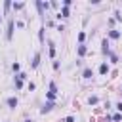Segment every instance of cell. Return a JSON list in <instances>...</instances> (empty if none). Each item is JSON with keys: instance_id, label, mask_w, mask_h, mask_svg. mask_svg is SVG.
Listing matches in <instances>:
<instances>
[{"instance_id": "1", "label": "cell", "mask_w": 122, "mask_h": 122, "mask_svg": "<svg viewBox=\"0 0 122 122\" xmlns=\"http://www.w3.org/2000/svg\"><path fill=\"white\" fill-rule=\"evenodd\" d=\"M55 97H57V86H55V82H50V88H48V93H46V99L48 101H55Z\"/></svg>"}, {"instance_id": "2", "label": "cell", "mask_w": 122, "mask_h": 122, "mask_svg": "<svg viewBox=\"0 0 122 122\" xmlns=\"http://www.w3.org/2000/svg\"><path fill=\"white\" fill-rule=\"evenodd\" d=\"M25 78H27V74H25V72H19V74H15V88H17V90L23 86V80H25Z\"/></svg>"}, {"instance_id": "3", "label": "cell", "mask_w": 122, "mask_h": 122, "mask_svg": "<svg viewBox=\"0 0 122 122\" xmlns=\"http://www.w3.org/2000/svg\"><path fill=\"white\" fill-rule=\"evenodd\" d=\"M6 38H8V40L13 38V19L8 21V32H6Z\"/></svg>"}, {"instance_id": "4", "label": "cell", "mask_w": 122, "mask_h": 122, "mask_svg": "<svg viewBox=\"0 0 122 122\" xmlns=\"http://www.w3.org/2000/svg\"><path fill=\"white\" fill-rule=\"evenodd\" d=\"M51 109H53V103H51V101H46V103H44V107L40 109V112H42V114H46V112H50Z\"/></svg>"}, {"instance_id": "5", "label": "cell", "mask_w": 122, "mask_h": 122, "mask_svg": "<svg viewBox=\"0 0 122 122\" xmlns=\"http://www.w3.org/2000/svg\"><path fill=\"white\" fill-rule=\"evenodd\" d=\"M101 51H103L105 55H109V53H111V48H109V40H107V38H105V40H103V44H101Z\"/></svg>"}, {"instance_id": "6", "label": "cell", "mask_w": 122, "mask_h": 122, "mask_svg": "<svg viewBox=\"0 0 122 122\" xmlns=\"http://www.w3.org/2000/svg\"><path fill=\"white\" fill-rule=\"evenodd\" d=\"M55 17H57V19H61V17H69V8H67V6H63V8H61V11H59Z\"/></svg>"}, {"instance_id": "7", "label": "cell", "mask_w": 122, "mask_h": 122, "mask_svg": "<svg viewBox=\"0 0 122 122\" xmlns=\"http://www.w3.org/2000/svg\"><path fill=\"white\" fill-rule=\"evenodd\" d=\"M6 103H8V107H10V109H15L19 101H17V97H8V101H6Z\"/></svg>"}, {"instance_id": "8", "label": "cell", "mask_w": 122, "mask_h": 122, "mask_svg": "<svg viewBox=\"0 0 122 122\" xmlns=\"http://www.w3.org/2000/svg\"><path fill=\"white\" fill-rule=\"evenodd\" d=\"M86 51H88V50H86V46H84V44H80V46L76 48V53H78V57H84V55H86Z\"/></svg>"}, {"instance_id": "9", "label": "cell", "mask_w": 122, "mask_h": 122, "mask_svg": "<svg viewBox=\"0 0 122 122\" xmlns=\"http://www.w3.org/2000/svg\"><path fill=\"white\" fill-rule=\"evenodd\" d=\"M109 38H112V40H116V38H120V32H118L116 29H111V30H109Z\"/></svg>"}, {"instance_id": "10", "label": "cell", "mask_w": 122, "mask_h": 122, "mask_svg": "<svg viewBox=\"0 0 122 122\" xmlns=\"http://www.w3.org/2000/svg\"><path fill=\"white\" fill-rule=\"evenodd\" d=\"M107 72H109V65H107V63H101V65H99V74L105 76Z\"/></svg>"}, {"instance_id": "11", "label": "cell", "mask_w": 122, "mask_h": 122, "mask_svg": "<svg viewBox=\"0 0 122 122\" xmlns=\"http://www.w3.org/2000/svg\"><path fill=\"white\" fill-rule=\"evenodd\" d=\"M38 65H40V53H34V57H32V67L36 69Z\"/></svg>"}, {"instance_id": "12", "label": "cell", "mask_w": 122, "mask_h": 122, "mask_svg": "<svg viewBox=\"0 0 122 122\" xmlns=\"http://www.w3.org/2000/svg\"><path fill=\"white\" fill-rule=\"evenodd\" d=\"M82 76H84V78H92V76H93L92 69H84V71H82Z\"/></svg>"}, {"instance_id": "13", "label": "cell", "mask_w": 122, "mask_h": 122, "mask_svg": "<svg viewBox=\"0 0 122 122\" xmlns=\"http://www.w3.org/2000/svg\"><path fill=\"white\" fill-rule=\"evenodd\" d=\"M50 57H55V44L50 42Z\"/></svg>"}, {"instance_id": "14", "label": "cell", "mask_w": 122, "mask_h": 122, "mask_svg": "<svg viewBox=\"0 0 122 122\" xmlns=\"http://www.w3.org/2000/svg\"><path fill=\"white\" fill-rule=\"evenodd\" d=\"M23 8H25L23 2H15V4H13V10H23Z\"/></svg>"}, {"instance_id": "15", "label": "cell", "mask_w": 122, "mask_h": 122, "mask_svg": "<svg viewBox=\"0 0 122 122\" xmlns=\"http://www.w3.org/2000/svg\"><path fill=\"white\" fill-rule=\"evenodd\" d=\"M38 40L44 42V27H40V30H38Z\"/></svg>"}, {"instance_id": "16", "label": "cell", "mask_w": 122, "mask_h": 122, "mask_svg": "<svg viewBox=\"0 0 122 122\" xmlns=\"http://www.w3.org/2000/svg\"><path fill=\"white\" fill-rule=\"evenodd\" d=\"M84 40H86V32H78V42L82 44Z\"/></svg>"}, {"instance_id": "17", "label": "cell", "mask_w": 122, "mask_h": 122, "mask_svg": "<svg viewBox=\"0 0 122 122\" xmlns=\"http://www.w3.org/2000/svg\"><path fill=\"white\" fill-rule=\"evenodd\" d=\"M109 57H111V63H116V61H118V57H116V53H112V51L109 53Z\"/></svg>"}, {"instance_id": "18", "label": "cell", "mask_w": 122, "mask_h": 122, "mask_svg": "<svg viewBox=\"0 0 122 122\" xmlns=\"http://www.w3.org/2000/svg\"><path fill=\"white\" fill-rule=\"evenodd\" d=\"M11 71L19 74V63H11Z\"/></svg>"}, {"instance_id": "19", "label": "cell", "mask_w": 122, "mask_h": 122, "mask_svg": "<svg viewBox=\"0 0 122 122\" xmlns=\"http://www.w3.org/2000/svg\"><path fill=\"white\" fill-rule=\"evenodd\" d=\"M11 6H13V4H11V2H10V0H6V2H4V10H6V11H8V10H10V8H11Z\"/></svg>"}, {"instance_id": "20", "label": "cell", "mask_w": 122, "mask_h": 122, "mask_svg": "<svg viewBox=\"0 0 122 122\" xmlns=\"http://www.w3.org/2000/svg\"><path fill=\"white\" fill-rule=\"evenodd\" d=\"M112 120H114V122H120V120H122V114H120V112H116V114L112 116Z\"/></svg>"}, {"instance_id": "21", "label": "cell", "mask_w": 122, "mask_h": 122, "mask_svg": "<svg viewBox=\"0 0 122 122\" xmlns=\"http://www.w3.org/2000/svg\"><path fill=\"white\" fill-rule=\"evenodd\" d=\"M114 21H122V15H120V11H114Z\"/></svg>"}, {"instance_id": "22", "label": "cell", "mask_w": 122, "mask_h": 122, "mask_svg": "<svg viewBox=\"0 0 122 122\" xmlns=\"http://www.w3.org/2000/svg\"><path fill=\"white\" fill-rule=\"evenodd\" d=\"M97 101H99V99H97V97H95V95H93V97H90V105H95V103H97Z\"/></svg>"}, {"instance_id": "23", "label": "cell", "mask_w": 122, "mask_h": 122, "mask_svg": "<svg viewBox=\"0 0 122 122\" xmlns=\"http://www.w3.org/2000/svg\"><path fill=\"white\" fill-rule=\"evenodd\" d=\"M34 88H36V84H34V82H29V92H32Z\"/></svg>"}, {"instance_id": "24", "label": "cell", "mask_w": 122, "mask_h": 122, "mask_svg": "<svg viewBox=\"0 0 122 122\" xmlns=\"http://www.w3.org/2000/svg\"><path fill=\"white\" fill-rule=\"evenodd\" d=\"M65 122H74V116H67V118H65Z\"/></svg>"}, {"instance_id": "25", "label": "cell", "mask_w": 122, "mask_h": 122, "mask_svg": "<svg viewBox=\"0 0 122 122\" xmlns=\"http://www.w3.org/2000/svg\"><path fill=\"white\" fill-rule=\"evenodd\" d=\"M116 109H118V111L122 112V101H120V103H116Z\"/></svg>"}, {"instance_id": "26", "label": "cell", "mask_w": 122, "mask_h": 122, "mask_svg": "<svg viewBox=\"0 0 122 122\" xmlns=\"http://www.w3.org/2000/svg\"><path fill=\"white\" fill-rule=\"evenodd\" d=\"M25 122H32V120H25Z\"/></svg>"}, {"instance_id": "27", "label": "cell", "mask_w": 122, "mask_h": 122, "mask_svg": "<svg viewBox=\"0 0 122 122\" xmlns=\"http://www.w3.org/2000/svg\"><path fill=\"white\" fill-rule=\"evenodd\" d=\"M0 23H2V15H0Z\"/></svg>"}]
</instances>
